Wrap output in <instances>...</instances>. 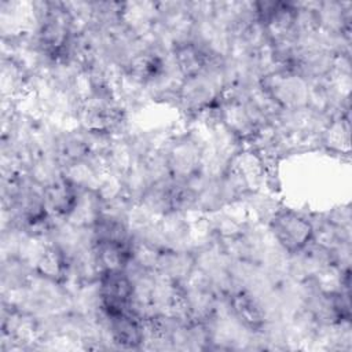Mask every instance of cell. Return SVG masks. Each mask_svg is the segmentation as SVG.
<instances>
[{
  "mask_svg": "<svg viewBox=\"0 0 352 352\" xmlns=\"http://www.w3.org/2000/svg\"><path fill=\"white\" fill-rule=\"evenodd\" d=\"M271 230L278 243L292 254L307 248L314 234L312 224L292 210H276L271 220Z\"/></svg>",
  "mask_w": 352,
  "mask_h": 352,
  "instance_id": "cell-1",
  "label": "cell"
}]
</instances>
